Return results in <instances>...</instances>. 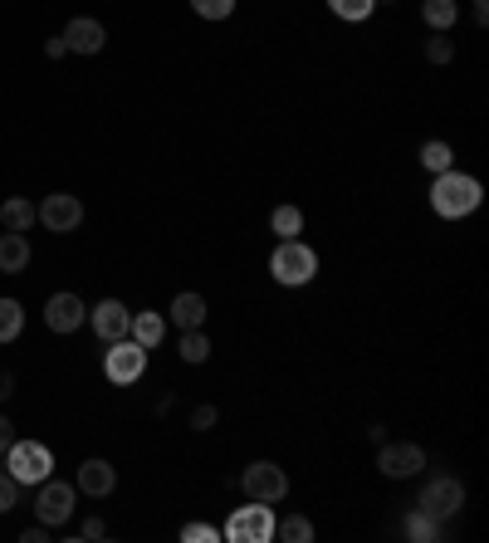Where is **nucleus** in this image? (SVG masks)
Wrapping results in <instances>:
<instances>
[{"instance_id": "obj_13", "label": "nucleus", "mask_w": 489, "mask_h": 543, "mask_svg": "<svg viewBox=\"0 0 489 543\" xmlns=\"http://www.w3.org/2000/svg\"><path fill=\"white\" fill-rule=\"evenodd\" d=\"M74 490H79V495H93V499H108L113 490H118V470H113L108 460L93 455V460L79 465V485H74Z\"/></svg>"}, {"instance_id": "obj_19", "label": "nucleus", "mask_w": 489, "mask_h": 543, "mask_svg": "<svg viewBox=\"0 0 489 543\" xmlns=\"http://www.w3.org/2000/svg\"><path fill=\"white\" fill-rule=\"evenodd\" d=\"M406 539L436 543V539H441V519H431L426 509H411V514H406Z\"/></svg>"}, {"instance_id": "obj_3", "label": "nucleus", "mask_w": 489, "mask_h": 543, "mask_svg": "<svg viewBox=\"0 0 489 543\" xmlns=\"http://www.w3.org/2000/svg\"><path fill=\"white\" fill-rule=\"evenodd\" d=\"M5 470H10L15 485H40V480H49V470H54V455H49L45 441H10Z\"/></svg>"}, {"instance_id": "obj_1", "label": "nucleus", "mask_w": 489, "mask_h": 543, "mask_svg": "<svg viewBox=\"0 0 489 543\" xmlns=\"http://www.w3.org/2000/svg\"><path fill=\"white\" fill-rule=\"evenodd\" d=\"M480 201H485V186L475 177H465V172H455V167L431 181V206H436V216H445V221H460V216L480 211Z\"/></svg>"}, {"instance_id": "obj_37", "label": "nucleus", "mask_w": 489, "mask_h": 543, "mask_svg": "<svg viewBox=\"0 0 489 543\" xmlns=\"http://www.w3.org/2000/svg\"><path fill=\"white\" fill-rule=\"evenodd\" d=\"M382 5H387V0H382Z\"/></svg>"}, {"instance_id": "obj_32", "label": "nucleus", "mask_w": 489, "mask_h": 543, "mask_svg": "<svg viewBox=\"0 0 489 543\" xmlns=\"http://www.w3.org/2000/svg\"><path fill=\"white\" fill-rule=\"evenodd\" d=\"M74 539H89V543H93V539H108V524H103L98 514H89V519L74 529Z\"/></svg>"}, {"instance_id": "obj_30", "label": "nucleus", "mask_w": 489, "mask_h": 543, "mask_svg": "<svg viewBox=\"0 0 489 543\" xmlns=\"http://www.w3.org/2000/svg\"><path fill=\"white\" fill-rule=\"evenodd\" d=\"M216 421H221V411L211 407V402H201V407L191 411V431H211Z\"/></svg>"}, {"instance_id": "obj_4", "label": "nucleus", "mask_w": 489, "mask_h": 543, "mask_svg": "<svg viewBox=\"0 0 489 543\" xmlns=\"http://www.w3.org/2000/svg\"><path fill=\"white\" fill-rule=\"evenodd\" d=\"M221 539L225 543H269L274 539V509L260 504V499H250L245 509H235V514L225 519Z\"/></svg>"}, {"instance_id": "obj_36", "label": "nucleus", "mask_w": 489, "mask_h": 543, "mask_svg": "<svg viewBox=\"0 0 489 543\" xmlns=\"http://www.w3.org/2000/svg\"><path fill=\"white\" fill-rule=\"evenodd\" d=\"M5 397H15V377H10V372H0V402H5Z\"/></svg>"}, {"instance_id": "obj_18", "label": "nucleus", "mask_w": 489, "mask_h": 543, "mask_svg": "<svg viewBox=\"0 0 489 543\" xmlns=\"http://www.w3.org/2000/svg\"><path fill=\"white\" fill-rule=\"evenodd\" d=\"M40 216H35V206L25 201V196H10V201H0V226L5 230H20V235H30Z\"/></svg>"}, {"instance_id": "obj_23", "label": "nucleus", "mask_w": 489, "mask_h": 543, "mask_svg": "<svg viewBox=\"0 0 489 543\" xmlns=\"http://www.w3.org/2000/svg\"><path fill=\"white\" fill-rule=\"evenodd\" d=\"M20 328H25V309L15 299H0V343H15Z\"/></svg>"}, {"instance_id": "obj_12", "label": "nucleus", "mask_w": 489, "mask_h": 543, "mask_svg": "<svg viewBox=\"0 0 489 543\" xmlns=\"http://www.w3.org/2000/svg\"><path fill=\"white\" fill-rule=\"evenodd\" d=\"M45 323L54 333H74V328L89 323V304H84L79 294H54L45 304Z\"/></svg>"}, {"instance_id": "obj_14", "label": "nucleus", "mask_w": 489, "mask_h": 543, "mask_svg": "<svg viewBox=\"0 0 489 543\" xmlns=\"http://www.w3.org/2000/svg\"><path fill=\"white\" fill-rule=\"evenodd\" d=\"M64 45L74 49V54H98V49L108 45V30H103L93 15H79V20H69V30H64Z\"/></svg>"}, {"instance_id": "obj_6", "label": "nucleus", "mask_w": 489, "mask_h": 543, "mask_svg": "<svg viewBox=\"0 0 489 543\" xmlns=\"http://www.w3.org/2000/svg\"><path fill=\"white\" fill-rule=\"evenodd\" d=\"M416 509H426L431 519H455L460 509H465V485L455 480V475H431L426 480V490H421V504Z\"/></svg>"}, {"instance_id": "obj_5", "label": "nucleus", "mask_w": 489, "mask_h": 543, "mask_svg": "<svg viewBox=\"0 0 489 543\" xmlns=\"http://www.w3.org/2000/svg\"><path fill=\"white\" fill-rule=\"evenodd\" d=\"M74 504H79V490L64 485V480H40V485H35V519L49 524V529L69 524V519H74Z\"/></svg>"}, {"instance_id": "obj_17", "label": "nucleus", "mask_w": 489, "mask_h": 543, "mask_svg": "<svg viewBox=\"0 0 489 543\" xmlns=\"http://www.w3.org/2000/svg\"><path fill=\"white\" fill-rule=\"evenodd\" d=\"M167 318H172L177 328H201V323H206V299L191 294V289H181L177 299H172V309H167Z\"/></svg>"}, {"instance_id": "obj_22", "label": "nucleus", "mask_w": 489, "mask_h": 543, "mask_svg": "<svg viewBox=\"0 0 489 543\" xmlns=\"http://www.w3.org/2000/svg\"><path fill=\"white\" fill-rule=\"evenodd\" d=\"M274 539H284V543H309V539H313V524L304 519V514H284V519L274 524Z\"/></svg>"}, {"instance_id": "obj_29", "label": "nucleus", "mask_w": 489, "mask_h": 543, "mask_svg": "<svg viewBox=\"0 0 489 543\" xmlns=\"http://www.w3.org/2000/svg\"><path fill=\"white\" fill-rule=\"evenodd\" d=\"M181 543H221V529H211V524H186V529H181Z\"/></svg>"}, {"instance_id": "obj_25", "label": "nucleus", "mask_w": 489, "mask_h": 543, "mask_svg": "<svg viewBox=\"0 0 489 543\" xmlns=\"http://www.w3.org/2000/svg\"><path fill=\"white\" fill-rule=\"evenodd\" d=\"M269 226H274L279 240H294V235L304 230V211H299V206H274V221H269Z\"/></svg>"}, {"instance_id": "obj_24", "label": "nucleus", "mask_w": 489, "mask_h": 543, "mask_svg": "<svg viewBox=\"0 0 489 543\" xmlns=\"http://www.w3.org/2000/svg\"><path fill=\"white\" fill-rule=\"evenodd\" d=\"M421 167H426L431 177H441V172L455 167V152H450L445 142H426V147H421Z\"/></svg>"}, {"instance_id": "obj_10", "label": "nucleus", "mask_w": 489, "mask_h": 543, "mask_svg": "<svg viewBox=\"0 0 489 543\" xmlns=\"http://www.w3.org/2000/svg\"><path fill=\"white\" fill-rule=\"evenodd\" d=\"M35 216H40V226H49L54 235H69V230L84 221V201L69 196V191H49L45 201L35 206Z\"/></svg>"}, {"instance_id": "obj_35", "label": "nucleus", "mask_w": 489, "mask_h": 543, "mask_svg": "<svg viewBox=\"0 0 489 543\" xmlns=\"http://www.w3.org/2000/svg\"><path fill=\"white\" fill-rule=\"evenodd\" d=\"M45 54H49V59H64V54H69V45H64V35H54V40H45Z\"/></svg>"}, {"instance_id": "obj_11", "label": "nucleus", "mask_w": 489, "mask_h": 543, "mask_svg": "<svg viewBox=\"0 0 489 543\" xmlns=\"http://www.w3.org/2000/svg\"><path fill=\"white\" fill-rule=\"evenodd\" d=\"M89 323H93V333H98L103 343H118V338H128V323H133V314H128V304L103 299V304H93V309H89Z\"/></svg>"}, {"instance_id": "obj_9", "label": "nucleus", "mask_w": 489, "mask_h": 543, "mask_svg": "<svg viewBox=\"0 0 489 543\" xmlns=\"http://www.w3.org/2000/svg\"><path fill=\"white\" fill-rule=\"evenodd\" d=\"M377 470L387 480H411V475L426 470V455H421V446H411V441H382L377 446Z\"/></svg>"}, {"instance_id": "obj_2", "label": "nucleus", "mask_w": 489, "mask_h": 543, "mask_svg": "<svg viewBox=\"0 0 489 543\" xmlns=\"http://www.w3.org/2000/svg\"><path fill=\"white\" fill-rule=\"evenodd\" d=\"M269 274H274L284 289H299V284H309L313 274H318V255H313L299 235H294V240H279L274 255H269Z\"/></svg>"}, {"instance_id": "obj_16", "label": "nucleus", "mask_w": 489, "mask_h": 543, "mask_svg": "<svg viewBox=\"0 0 489 543\" xmlns=\"http://www.w3.org/2000/svg\"><path fill=\"white\" fill-rule=\"evenodd\" d=\"M128 338L142 343V348L152 353V348L167 338V314H152V309H147V314H133V323H128Z\"/></svg>"}, {"instance_id": "obj_15", "label": "nucleus", "mask_w": 489, "mask_h": 543, "mask_svg": "<svg viewBox=\"0 0 489 543\" xmlns=\"http://www.w3.org/2000/svg\"><path fill=\"white\" fill-rule=\"evenodd\" d=\"M20 270H30V235L5 230L0 235V274H20Z\"/></svg>"}, {"instance_id": "obj_20", "label": "nucleus", "mask_w": 489, "mask_h": 543, "mask_svg": "<svg viewBox=\"0 0 489 543\" xmlns=\"http://www.w3.org/2000/svg\"><path fill=\"white\" fill-rule=\"evenodd\" d=\"M206 358H211V338H206L201 328H181V362L201 367Z\"/></svg>"}, {"instance_id": "obj_31", "label": "nucleus", "mask_w": 489, "mask_h": 543, "mask_svg": "<svg viewBox=\"0 0 489 543\" xmlns=\"http://www.w3.org/2000/svg\"><path fill=\"white\" fill-rule=\"evenodd\" d=\"M15 499H20V485L10 480V470H0V514H10Z\"/></svg>"}, {"instance_id": "obj_26", "label": "nucleus", "mask_w": 489, "mask_h": 543, "mask_svg": "<svg viewBox=\"0 0 489 543\" xmlns=\"http://www.w3.org/2000/svg\"><path fill=\"white\" fill-rule=\"evenodd\" d=\"M372 5H377V0H328V10H333L338 20H367Z\"/></svg>"}, {"instance_id": "obj_7", "label": "nucleus", "mask_w": 489, "mask_h": 543, "mask_svg": "<svg viewBox=\"0 0 489 543\" xmlns=\"http://www.w3.org/2000/svg\"><path fill=\"white\" fill-rule=\"evenodd\" d=\"M240 490L250 499H260V504H279V499L289 495V475H284L274 460H255V465H245Z\"/></svg>"}, {"instance_id": "obj_21", "label": "nucleus", "mask_w": 489, "mask_h": 543, "mask_svg": "<svg viewBox=\"0 0 489 543\" xmlns=\"http://www.w3.org/2000/svg\"><path fill=\"white\" fill-rule=\"evenodd\" d=\"M455 15H460V5H455V0H426V5H421V20H426L431 30H450V25H455Z\"/></svg>"}, {"instance_id": "obj_33", "label": "nucleus", "mask_w": 489, "mask_h": 543, "mask_svg": "<svg viewBox=\"0 0 489 543\" xmlns=\"http://www.w3.org/2000/svg\"><path fill=\"white\" fill-rule=\"evenodd\" d=\"M49 539H54V529H49V524H30V529L20 534V543H49Z\"/></svg>"}, {"instance_id": "obj_28", "label": "nucleus", "mask_w": 489, "mask_h": 543, "mask_svg": "<svg viewBox=\"0 0 489 543\" xmlns=\"http://www.w3.org/2000/svg\"><path fill=\"white\" fill-rule=\"evenodd\" d=\"M191 10H196L201 20H225V15L235 10V0H191Z\"/></svg>"}, {"instance_id": "obj_34", "label": "nucleus", "mask_w": 489, "mask_h": 543, "mask_svg": "<svg viewBox=\"0 0 489 543\" xmlns=\"http://www.w3.org/2000/svg\"><path fill=\"white\" fill-rule=\"evenodd\" d=\"M10 441H15V426H10V416H0V455L10 451Z\"/></svg>"}, {"instance_id": "obj_27", "label": "nucleus", "mask_w": 489, "mask_h": 543, "mask_svg": "<svg viewBox=\"0 0 489 543\" xmlns=\"http://www.w3.org/2000/svg\"><path fill=\"white\" fill-rule=\"evenodd\" d=\"M426 59H431V64H450V59H455V45L445 40V30H436V35L426 40Z\"/></svg>"}, {"instance_id": "obj_8", "label": "nucleus", "mask_w": 489, "mask_h": 543, "mask_svg": "<svg viewBox=\"0 0 489 543\" xmlns=\"http://www.w3.org/2000/svg\"><path fill=\"white\" fill-rule=\"evenodd\" d=\"M142 367H147V348H142V343H133V338L108 343V353H103V372H108V382L133 387L137 377H142Z\"/></svg>"}]
</instances>
